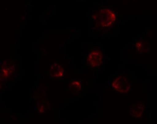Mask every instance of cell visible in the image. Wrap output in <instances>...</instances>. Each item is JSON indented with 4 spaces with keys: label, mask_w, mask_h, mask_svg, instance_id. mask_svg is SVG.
Instances as JSON below:
<instances>
[{
    "label": "cell",
    "mask_w": 157,
    "mask_h": 124,
    "mask_svg": "<svg viewBox=\"0 0 157 124\" xmlns=\"http://www.w3.org/2000/svg\"><path fill=\"white\" fill-rule=\"evenodd\" d=\"M102 12L103 14L101 13L99 15V17L103 19L100 18L99 21H100V22H99L101 23V25L104 26H108L110 25L114 19V14L111 11L109 10Z\"/></svg>",
    "instance_id": "3"
},
{
    "label": "cell",
    "mask_w": 157,
    "mask_h": 124,
    "mask_svg": "<svg viewBox=\"0 0 157 124\" xmlns=\"http://www.w3.org/2000/svg\"><path fill=\"white\" fill-rule=\"evenodd\" d=\"M113 87L117 91L124 93H126L129 88V85L127 80L124 77H118L113 81Z\"/></svg>",
    "instance_id": "1"
},
{
    "label": "cell",
    "mask_w": 157,
    "mask_h": 124,
    "mask_svg": "<svg viewBox=\"0 0 157 124\" xmlns=\"http://www.w3.org/2000/svg\"><path fill=\"white\" fill-rule=\"evenodd\" d=\"M88 61L90 65L97 67L100 65L102 62V54L101 52L95 51L89 55Z\"/></svg>",
    "instance_id": "2"
}]
</instances>
